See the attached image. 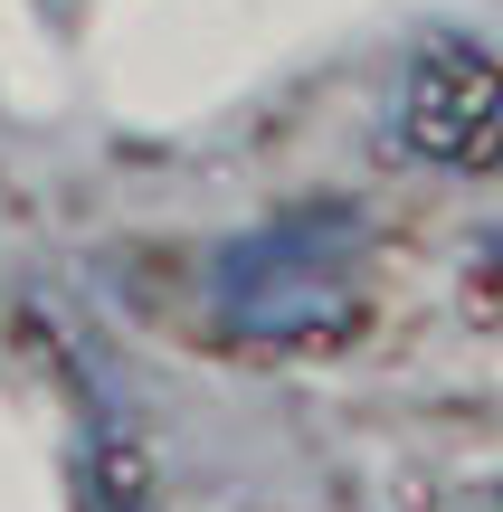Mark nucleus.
I'll use <instances>...</instances> for the list:
<instances>
[{
    "instance_id": "f03ea898",
    "label": "nucleus",
    "mask_w": 503,
    "mask_h": 512,
    "mask_svg": "<svg viewBox=\"0 0 503 512\" xmlns=\"http://www.w3.org/2000/svg\"><path fill=\"white\" fill-rule=\"evenodd\" d=\"M399 133L428 162H494L503 152V67L466 38H437L409 67V105H399Z\"/></svg>"
},
{
    "instance_id": "f257e3e1",
    "label": "nucleus",
    "mask_w": 503,
    "mask_h": 512,
    "mask_svg": "<svg viewBox=\"0 0 503 512\" xmlns=\"http://www.w3.org/2000/svg\"><path fill=\"white\" fill-rule=\"evenodd\" d=\"M361 228L342 209H295L219 256V313L257 342H323L352 313Z\"/></svg>"
}]
</instances>
